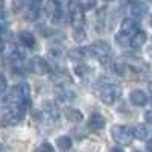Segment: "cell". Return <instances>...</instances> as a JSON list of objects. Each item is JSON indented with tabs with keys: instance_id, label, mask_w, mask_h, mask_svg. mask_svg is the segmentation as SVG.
<instances>
[{
	"instance_id": "cell-31",
	"label": "cell",
	"mask_w": 152,
	"mask_h": 152,
	"mask_svg": "<svg viewBox=\"0 0 152 152\" xmlns=\"http://www.w3.org/2000/svg\"><path fill=\"white\" fill-rule=\"evenodd\" d=\"M110 152H123V149H120V148H114V149H111Z\"/></svg>"
},
{
	"instance_id": "cell-22",
	"label": "cell",
	"mask_w": 152,
	"mask_h": 152,
	"mask_svg": "<svg viewBox=\"0 0 152 152\" xmlns=\"http://www.w3.org/2000/svg\"><path fill=\"white\" fill-rule=\"evenodd\" d=\"M116 41H117L119 44H122V46H128V44H131V38H129V35L120 32V34L116 37Z\"/></svg>"
},
{
	"instance_id": "cell-36",
	"label": "cell",
	"mask_w": 152,
	"mask_h": 152,
	"mask_svg": "<svg viewBox=\"0 0 152 152\" xmlns=\"http://www.w3.org/2000/svg\"><path fill=\"white\" fill-rule=\"evenodd\" d=\"M2 2H3V0H0V3H2Z\"/></svg>"
},
{
	"instance_id": "cell-11",
	"label": "cell",
	"mask_w": 152,
	"mask_h": 152,
	"mask_svg": "<svg viewBox=\"0 0 152 152\" xmlns=\"http://www.w3.org/2000/svg\"><path fill=\"white\" fill-rule=\"evenodd\" d=\"M146 43V34L143 31H137L132 37H131V46L134 49H140L143 44Z\"/></svg>"
},
{
	"instance_id": "cell-34",
	"label": "cell",
	"mask_w": 152,
	"mask_h": 152,
	"mask_svg": "<svg viewBox=\"0 0 152 152\" xmlns=\"http://www.w3.org/2000/svg\"><path fill=\"white\" fill-rule=\"evenodd\" d=\"M128 2H134V0H128Z\"/></svg>"
},
{
	"instance_id": "cell-3",
	"label": "cell",
	"mask_w": 152,
	"mask_h": 152,
	"mask_svg": "<svg viewBox=\"0 0 152 152\" xmlns=\"http://www.w3.org/2000/svg\"><path fill=\"white\" fill-rule=\"evenodd\" d=\"M111 135L119 145H129L134 138L132 129H129L128 126H113L111 128Z\"/></svg>"
},
{
	"instance_id": "cell-23",
	"label": "cell",
	"mask_w": 152,
	"mask_h": 152,
	"mask_svg": "<svg viewBox=\"0 0 152 152\" xmlns=\"http://www.w3.org/2000/svg\"><path fill=\"white\" fill-rule=\"evenodd\" d=\"M24 3H26L28 9L38 11V9H40V6H41V3H43V0H24Z\"/></svg>"
},
{
	"instance_id": "cell-4",
	"label": "cell",
	"mask_w": 152,
	"mask_h": 152,
	"mask_svg": "<svg viewBox=\"0 0 152 152\" xmlns=\"http://www.w3.org/2000/svg\"><path fill=\"white\" fill-rule=\"evenodd\" d=\"M12 96L15 97V100L20 105H26L29 104V97H31V88L28 84H18L14 87L12 90Z\"/></svg>"
},
{
	"instance_id": "cell-8",
	"label": "cell",
	"mask_w": 152,
	"mask_h": 152,
	"mask_svg": "<svg viewBox=\"0 0 152 152\" xmlns=\"http://www.w3.org/2000/svg\"><path fill=\"white\" fill-rule=\"evenodd\" d=\"M23 116H24V110H23V107L18 104V107H15V108H12V110L8 111L6 120H8L11 125H15V123H18V122L23 119Z\"/></svg>"
},
{
	"instance_id": "cell-25",
	"label": "cell",
	"mask_w": 152,
	"mask_h": 152,
	"mask_svg": "<svg viewBox=\"0 0 152 152\" xmlns=\"http://www.w3.org/2000/svg\"><path fill=\"white\" fill-rule=\"evenodd\" d=\"M23 58H24V53L20 52V50H14V52L11 53V59L14 61V62H21Z\"/></svg>"
},
{
	"instance_id": "cell-24",
	"label": "cell",
	"mask_w": 152,
	"mask_h": 152,
	"mask_svg": "<svg viewBox=\"0 0 152 152\" xmlns=\"http://www.w3.org/2000/svg\"><path fill=\"white\" fill-rule=\"evenodd\" d=\"M97 0H79V6L82 9H93L96 6Z\"/></svg>"
},
{
	"instance_id": "cell-13",
	"label": "cell",
	"mask_w": 152,
	"mask_h": 152,
	"mask_svg": "<svg viewBox=\"0 0 152 152\" xmlns=\"http://www.w3.org/2000/svg\"><path fill=\"white\" fill-rule=\"evenodd\" d=\"M18 38H20L21 44L26 46V47H29V49H32V47L35 46V38H34V35H32L31 32H28V31H21V32L18 34Z\"/></svg>"
},
{
	"instance_id": "cell-38",
	"label": "cell",
	"mask_w": 152,
	"mask_h": 152,
	"mask_svg": "<svg viewBox=\"0 0 152 152\" xmlns=\"http://www.w3.org/2000/svg\"><path fill=\"white\" fill-rule=\"evenodd\" d=\"M137 152H142V151H137Z\"/></svg>"
},
{
	"instance_id": "cell-35",
	"label": "cell",
	"mask_w": 152,
	"mask_h": 152,
	"mask_svg": "<svg viewBox=\"0 0 152 152\" xmlns=\"http://www.w3.org/2000/svg\"><path fill=\"white\" fill-rule=\"evenodd\" d=\"M105 2H111V0H105Z\"/></svg>"
},
{
	"instance_id": "cell-21",
	"label": "cell",
	"mask_w": 152,
	"mask_h": 152,
	"mask_svg": "<svg viewBox=\"0 0 152 152\" xmlns=\"http://www.w3.org/2000/svg\"><path fill=\"white\" fill-rule=\"evenodd\" d=\"M58 97H59V100H72L75 97V93L70 91L69 88H64V90L58 91Z\"/></svg>"
},
{
	"instance_id": "cell-12",
	"label": "cell",
	"mask_w": 152,
	"mask_h": 152,
	"mask_svg": "<svg viewBox=\"0 0 152 152\" xmlns=\"http://www.w3.org/2000/svg\"><path fill=\"white\" fill-rule=\"evenodd\" d=\"M90 128L94 129V131H100L105 126V119L104 116H100V114H93V116L90 117Z\"/></svg>"
},
{
	"instance_id": "cell-29",
	"label": "cell",
	"mask_w": 152,
	"mask_h": 152,
	"mask_svg": "<svg viewBox=\"0 0 152 152\" xmlns=\"http://www.w3.org/2000/svg\"><path fill=\"white\" fill-rule=\"evenodd\" d=\"M145 120L148 123H152V110H148L146 114H145Z\"/></svg>"
},
{
	"instance_id": "cell-26",
	"label": "cell",
	"mask_w": 152,
	"mask_h": 152,
	"mask_svg": "<svg viewBox=\"0 0 152 152\" xmlns=\"http://www.w3.org/2000/svg\"><path fill=\"white\" fill-rule=\"evenodd\" d=\"M75 40H76V41H82V40H85V32L82 31V28L75 29Z\"/></svg>"
},
{
	"instance_id": "cell-28",
	"label": "cell",
	"mask_w": 152,
	"mask_h": 152,
	"mask_svg": "<svg viewBox=\"0 0 152 152\" xmlns=\"http://www.w3.org/2000/svg\"><path fill=\"white\" fill-rule=\"evenodd\" d=\"M6 90V78L3 75H0V91H5Z\"/></svg>"
},
{
	"instance_id": "cell-10",
	"label": "cell",
	"mask_w": 152,
	"mask_h": 152,
	"mask_svg": "<svg viewBox=\"0 0 152 152\" xmlns=\"http://www.w3.org/2000/svg\"><path fill=\"white\" fill-rule=\"evenodd\" d=\"M131 102L134 105H137V107H142V105H145L148 102V96L142 90H134L131 93Z\"/></svg>"
},
{
	"instance_id": "cell-18",
	"label": "cell",
	"mask_w": 152,
	"mask_h": 152,
	"mask_svg": "<svg viewBox=\"0 0 152 152\" xmlns=\"http://www.w3.org/2000/svg\"><path fill=\"white\" fill-rule=\"evenodd\" d=\"M66 117L70 120V122H75V123H79L82 120V113L75 110V108H67L66 110Z\"/></svg>"
},
{
	"instance_id": "cell-32",
	"label": "cell",
	"mask_w": 152,
	"mask_h": 152,
	"mask_svg": "<svg viewBox=\"0 0 152 152\" xmlns=\"http://www.w3.org/2000/svg\"><path fill=\"white\" fill-rule=\"evenodd\" d=\"M148 149H149V151H151V152H152V140H151V142H149V143H148Z\"/></svg>"
},
{
	"instance_id": "cell-33",
	"label": "cell",
	"mask_w": 152,
	"mask_h": 152,
	"mask_svg": "<svg viewBox=\"0 0 152 152\" xmlns=\"http://www.w3.org/2000/svg\"><path fill=\"white\" fill-rule=\"evenodd\" d=\"M151 26H152V15H151Z\"/></svg>"
},
{
	"instance_id": "cell-16",
	"label": "cell",
	"mask_w": 152,
	"mask_h": 152,
	"mask_svg": "<svg viewBox=\"0 0 152 152\" xmlns=\"http://www.w3.org/2000/svg\"><path fill=\"white\" fill-rule=\"evenodd\" d=\"M146 12H148V5L146 3L137 2L131 6V14L134 17H143V15H146Z\"/></svg>"
},
{
	"instance_id": "cell-15",
	"label": "cell",
	"mask_w": 152,
	"mask_h": 152,
	"mask_svg": "<svg viewBox=\"0 0 152 152\" xmlns=\"http://www.w3.org/2000/svg\"><path fill=\"white\" fill-rule=\"evenodd\" d=\"M70 18H72V24H73V28H75V29L82 28V24H84V14H82L79 9L72 11Z\"/></svg>"
},
{
	"instance_id": "cell-19",
	"label": "cell",
	"mask_w": 152,
	"mask_h": 152,
	"mask_svg": "<svg viewBox=\"0 0 152 152\" xmlns=\"http://www.w3.org/2000/svg\"><path fill=\"white\" fill-rule=\"evenodd\" d=\"M76 73H78L79 78H82L84 81H88V78H90V75H91V69L85 66V64H81V66H76Z\"/></svg>"
},
{
	"instance_id": "cell-6",
	"label": "cell",
	"mask_w": 152,
	"mask_h": 152,
	"mask_svg": "<svg viewBox=\"0 0 152 152\" xmlns=\"http://www.w3.org/2000/svg\"><path fill=\"white\" fill-rule=\"evenodd\" d=\"M41 114H43V120L46 122H55L59 117V113L53 104H46L41 110Z\"/></svg>"
},
{
	"instance_id": "cell-27",
	"label": "cell",
	"mask_w": 152,
	"mask_h": 152,
	"mask_svg": "<svg viewBox=\"0 0 152 152\" xmlns=\"http://www.w3.org/2000/svg\"><path fill=\"white\" fill-rule=\"evenodd\" d=\"M35 152H55V151H53V148L50 146L49 143H43L41 146H38V148H37Z\"/></svg>"
},
{
	"instance_id": "cell-30",
	"label": "cell",
	"mask_w": 152,
	"mask_h": 152,
	"mask_svg": "<svg viewBox=\"0 0 152 152\" xmlns=\"http://www.w3.org/2000/svg\"><path fill=\"white\" fill-rule=\"evenodd\" d=\"M5 52V43L2 41V40H0V55H2Z\"/></svg>"
},
{
	"instance_id": "cell-14",
	"label": "cell",
	"mask_w": 152,
	"mask_h": 152,
	"mask_svg": "<svg viewBox=\"0 0 152 152\" xmlns=\"http://www.w3.org/2000/svg\"><path fill=\"white\" fill-rule=\"evenodd\" d=\"M134 137L137 138V140H146V138L149 137L151 131L146 125H137L135 128H134Z\"/></svg>"
},
{
	"instance_id": "cell-20",
	"label": "cell",
	"mask_w": 152,
	"mask_h": 152,
	"mask_svg": "<svg viewBox=\"0 0 152 152\" xmlns=\"http://www.w3.org/2000/svg\"><path fill=\"white\" fill-rule=\"evenodd\" d=\"M56 146H58V149L61 152H67L72 148V140H70L69 137H59L58 140H56Z\"/></svg>"
},
{
	"instance_id": "cell-17",
	"label": "cell",
	"mask_w": 152,
	"mask_h": 152,
	"mask_svg": "<svg viewBox=\"0 0 152 152\" xmlns=\"http://www.w3.org/2000/svg\"><path fill=\"white\" fill-rule=\"evenodd\" d=\"M52 81H53L56 85H67V84L72 82L70 76H69L67 73H64V72H58V73H55V75L52 76Z\"/></svg>"
},
{
	"instance_id": "cell-1",
	"label": "cell",
	"mask_w": 152,
	"mask_h": 152,
	"mask_svg": "<svg viewBox=\"0 0 152 152\" xmlns=\"http://www.w3.org/2000/svg\"><path fill=\"white\" fill-rule=\"evenodd\" d=\"M96 90L100 96V99H102V102L111 105L116 102V99L120 96V88L117 85H114L111 82H99Z\"/></svg>"
},
{
	"instance_id": "cell-37",
	"label": "cell",
	"mask_w": 152,
	"mask_h": 152,
	"mask_svg": "<svg viewBox=\"0 0 152 152\" xmlns=\"http://www.w3.org/2000/svg\"><path fill=\"white\" fill-rule=\"evenodd\" d=\"M149 2H151V3H152V0H149Z\"/></svg>"
},
{
	"instance_id": "cell-2",
	"label": "cell",
	"mask_w": 152,
	"mask_h": 152,
	"mask_svg": "<svg viewBox=\"0 0 152 152\" xmlns=\"http://www.w3.org/2000/svg\"><path fill=\"white\" fill-rule=\"evenodd\" d=\"M87 50H88V53H90V55H93L97 59H100V62H107V59L111 55V47L105 41H96L90 47H87Z\"/></svg>"
},
{
	"instance_id": "cell-5",
	"label": "cell",
	"mask_w": 152,
	"mask_h": 152,
	"mask_svg": "<svg viewBox=\"0 0 152 152\" xmlns=\"http://www.w3.org/2000/svg\"><path fill=\"white\" fill-rule=\"evenodd\" d=\"M31 70L34 72V73H37V75H47V73H50V66H49V62L44 59V58H41V56H35V58H32V61H31Z\"/></svg>"
},
{
	"instance_id": "cell-9",
	"label": "cell",
	"mask_w": 152,
	"mask_h": 152,
	"mask_svg": "<svg viewBox=\"0 0 152 152\" xmlns=\"http://www.w3.org/2000/svg\"><path fill=\"white\" fill-rule=\"evenodd\" d=\"M137 31H138V23H137L135 20L125 18V20L122 21V32H123V34H126V35L132 37Z\"/></svg>"
},
{
	"instance_id": "cell-7",
	"label": "cell",
	"mask_w": 152,
	"mask_h": 152,
	"mask_svg": "<svg viewBox=\"0 0 152 152\" xmlns=\"http://www.w3.org/2000/svg\"><path fill=\"white\" fill-rule=\"evenodd\" d=\"M44 12L52 20H56L61 14V8H59L58 0H47L46 5H44Z\"/></svg>"
}]
</instances>
